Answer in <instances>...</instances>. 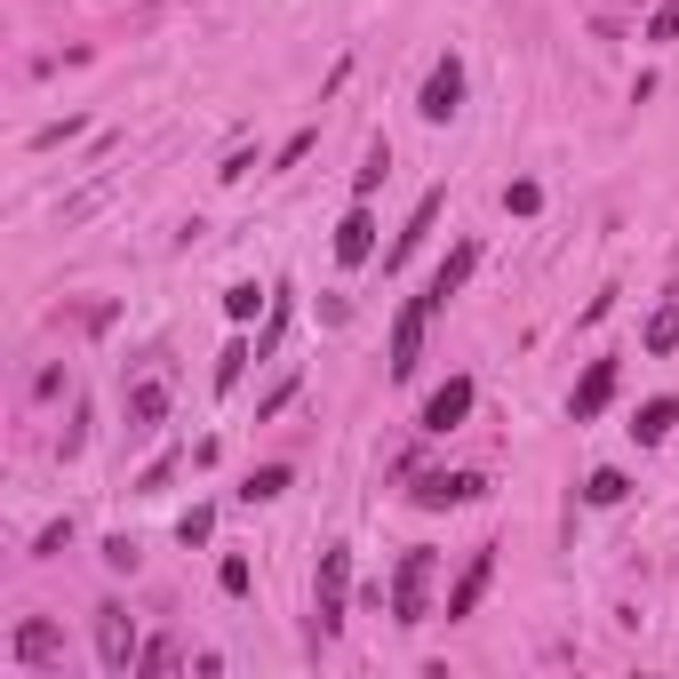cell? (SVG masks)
<instances>
[{
	"label": "cell",
	"instance_id": "6da1fadb",
	"mask_svg": "<svg viewBox=\"0 0 679 679\" xmlns=\"http://www.w3.org/2000/svg\"><path fill=\"white\" fill-rule=\"evenodd\" d=\"M432 312H439V296H432V288H424V296H407L400 312H392V352H384V360H392V376H400V384L416 376V360H424V328H432Z\"/></svg>",
	"mask_w": 679,
	"mask_h": 679
},
{
	"label": "cell",
	"instance_id": "5bb4252c",
	"mask_svg": "<svg viewBox=\"0 0 679 679\" xmlns=\"http://www.w3.org/2000/svg\"><path fill=\"white\" fill-rule=\"evenodd\" d=\"M679 424V400H648V407H639V416H632V439H639V448H656V439Z\"/></svg>",
	"mask_w": 679,
	"mask_h": 679
},
{
	"label": "cell",
	"instance_id": "3957f363",
	"mask_svg": "<svg viewBox=\"0 0 679 679\" xmlns=\"http://www.w3.org/2000/svg\"><path fill=\"white\" fill-rule=\"evenodd\" d=\"M344 584H352V552H344V543H328V552H320V592H312V624H320V639L344 632Z\"/></svg>",
	"mask_w": 679,
	"mask_h": 679
},
{
	"label": "cell",
	"instance_id": "30bf717a",
	"mask_svg": "<svg viewBox=\"0 0 679 679\" xmlns=\"http://www.w3.org/2000/svg\"><path fill=\"white\" fill-rule=\"evenodd\" d=\"M471 496H488V480H480V471H432V480L416 488V503H424V512H439V503H471Z\"/></svg>",
	"mask_w": 679,
	"mask_h": 679
},
{
	"label": "cell",
	"instance_id": "44dd1931",
	"mask_svg": "<svg viewBox=\"0 0 679 679\" xmlns=\"http://www.w3.org/2000/svg\"><path fill=\"white\" fill-rule=\"evenodd\" d=\"M584 496H592V503H624V496H632V480H624V471H592Z\"/></svg>",
	"mask_w": 679,
	"mask_h": 679
},
{
	"label": "cell",
	"instance_id": "484cf974",
	"mask_svg": "<svg viewBox=\"0 0 679 679\" xmlns=\"http://www.w3.org/2000/svg\"><path fill=\"white\" fill-rule=\"evenodd\" d=\"M64 543H73V520H49V528H41V552H32V560H56Z\"/></svg>",
	"mask_w": 679,
	"mask_h": 679
},
{
	"label": "cell",
	"instance_id": "d4e9b609",
	"mask_svg": "<svg viewBox=\"0 0 679 679\" xmlns=\"http://www.w3.org/2000/svg\"><path fill=\"white\" fill-rule=\"evenodd\" d=\"M648 41H679V0H656V17H648Z\"/></svg>",
	"mask_w": 679,
	"mask_h": 679
},
{
	"label": "cell",
	"instance_id": "2e32d148",
	"mask_svg": "<svg viewBox=\"0 0 679 679\" xmlns=\"http://www.w3.org/2000/svg\"><path fill=\"white\" fill-rule=\"evenodd\" d=\"M248 503H272V496H288V464H264V471H248V488H241Z\"/></svg>",
	"mask_w": 679,
	"mask_h": 679
},
{
	"label": "cell",
	"instance_id": "cb8c5ba5",
	"mask_svg": "<svg viewBox=\"0 0 679 679\" xmlns=\"http://www.w3.org/2000/svg\"><path fill=\"white\" fill-rule=\"evenodd\" d=\"M209 528H216V512H209V503H192V512L177 520V535H184V543H209Z\"/></svg>",
	"mask_w": 679,
	"mask_h": 679
},
{
	"label": "cell",
	"instance_id": "7c38bea8",
	"mask_svg": "<svg viewBox=\"0 0 679 679\" xmlns=\"http://www.w3.org/2000/svg\"><path fill=\"white\" fill-rule=\"evenodd\" d=\"M439 209H448V192H424V200H416V216H407V232H400V241H392V264H407V256L424 248V232L439 224Z\"/></svg>",
	"mask_w": 679,
	"mask_h": 679
},
{
	"label": "cell",
	"instance_id": "52a82bcc",
	"mask_svg": "<svg viewBox=\"0 0 679 679\" xmlns=\"http://www.w3.org/2000/svg\"><path fill=\"white\" fill-rule=\"evenodd\" d=\"M368 256H376V216H368V209H344V224H336V264L360 272Z\"/></svg>",
	"mask_w": 679,
	"mask_h": 679
},
{
	"label": "cell",
	"instance_id": "ffe728a7",
	"mask_svg": "<svg viewBox=\"0 0 679 679\" xmlns=\"http://www.w3.org/2000/svg\"><path fill=\"white\" fill-rule=\"evenodd\" d=\"M248 360H256L248 344H224V352H216V392H232V384H241V368H248Z\"/></svg>",
	"mask_w": 679,
	"mask_h": 679
},
{
	"label": "cell",
	"instance_id": "e0dca14e",
	"mask_svg": "<svg viewBox=\"0 0 679 679\" xmlns=\"http://www.w3.org/2000/svg\"><path fill=\"white\" fill-rule=\"evenodd\" d=\"M384 177H392V145H368V168H360V177H352V192L368 200V192H376Z\"/></svg>",
	"mask_w": 679,
	"mask_h": 679
},
{
	"label": "cell",
	"instance_id": "4fadbf2b",
	"mask_svg": "<svg viewBox=\"0 0 679 679\" xmlns=\"http://www.w3.org/2000/svg\"><path fill=\"white\" fill-rule=\"evenodd\" d=\"M160 416H168V384H160V376L128 384V432H152Z\"/></svg>",
	"mask_w": 679,
	"mask_h": 679
},
{
	"label": "cell",
	"instance_id": "8fae6325",
	"mask_svg": "<svg viewBox=\"0 0 679 679\" xmlns=\"http://www.w3.org/2000/svg\"><path fill=\"white\" fill-rule=\"evenodd\" d=\"M488 575H496V552H471V567L456 575V592H448V624H456V616H471V607L488 600Z\"/></svg>",
	"mask_w": 679,
	"mask_h": 679
},
{
	"label": "cell",
	"instance_id": "7a4b0ae2",
	"mask_svg": "<svg viewBox=\"0 0 679 679\" xmlns=\"http://www.w3.org/2000/svg\"><path fill=\"white\" fill-rule=\"evenodd\" d=\"M432 567H439V560L424 552V543L400 560V575H392V624H424V616H432Z\"/></svg>",
	"mask_w": 679,
	"mask_h": 679
},
{
	"label": "cell",
	"instance_id": "ac0fdd59",
	"mask_svg": "<svg viewBox=\"0 0 679 679\" xmlns=\"http://www.w3.org/2000/svg\"><path fill=\"white\" fill-rule=\"evenodd\" d=\"M671 344H679V304H664V312H656V320H648V352H656V360H664V352H671Z\"/></svg>",
	"mask_w": 679,
	"mask_h": 679
},
{
	"label": "cell",
	"instance_id": "603a6c76",
	"mask_svg": "<svg viewBox=\"0 0 679 679\" xmlns=\"http://www.w3.org/2000/svg\"><path fill=\"white\" fill-rule=\"evenodd\" d=\"M256 304H264V288H256V280H241V288L224 296V312H232V320H256Z\"/></svg>",
	"mask_w": 679,
	"mask_h": 679
},
{
	"label": "cell",
	"instance_id": "83f0119b",
	"mask_svg": "<svg viewBox=\"0 0 679 679\" xmlns=\"http://www.w3.org/2000/svg\"><path fill=\"white\" fill-rule=\"evenodd\" d=\"M216 584H224L232 600H241V592H248V560H224V567H216Z\"/></svg>",
	"mask_w": 679,
	"mask_h": 679
},
{
	"label": "cell",
	"instance_id": "8992f818",
	"mask_svg": "<svg viewBox=\"0 0 679 679\" xmlns=\"http://www.w3.org/2000/svg\"><path fill=\"white\" fill-rule=\"evenodd\" d=\"M9 656H17V664H32V671H49V664H64V632H56L49 616H32V624H17Z\"/></svg>",
	"mask_w": 679,
	"mask_h": 679
},
{
	"label": "cell",
	"instance_id": "5b68a950",
	"mask_svg": "<svg viewBox=\"0 0 679 679\" xmlns=\"http://www.w3.org/2000/svg\"><path fill=\"white\" fill-rule=\"evenodd\" d=\"M416 113H424V120H456V113H464V64H456V56H439V64H432V81H424V96H416Z\"/></svg>",
	"mask_w": 679,
	"mask_h": 679
},
{
	"label": "cell",
	"instance_id": "277c9868",
	"mask_svg": "<svg viewBox=\"0 0 679 679\" xmlns=\"http://www.w3.org/2000/svg\"><path fill=\"white\" fill-rule=\"evenodd\" d=\"M96 664H105L113 679L136 671V624H128V607H120V600L96 607Z\"/></svg>",
	"mask_w": 679,
	"mask_h": 679
},
{
	"label": "cell",
	"instance_id": "9a60e30c",
	"mask_svg": "<svg viewBox=\"0 0 679 679\" xmlns=\"http://www.w3.org/2000/svg\"><path fill=\"white\" fill-rule=\"evenodd\" d=\"M471 264H480V248H471V241H464V248H456L448 264H439V272H432V296H439V304H448V296H456V288L471 280Z\"/></svg>",
	"mask_w": 679,
	"mask_h": 679
},
{
	"label": "cell",
	"instance_id": "ba28073f",
	"mask_svg": "<svg viewBox=\"0 0 679 679\" xmlns=\"http://www.w3.org/2000/svg\"><path fill=\"white\" fill-rule=\"evenodd\" d=\"M471 416V376H448L432 400H424V432H456Z\"/></svg>",
	"mask_w": 679,
	"mask_h": 679
},
{
	"label": "cell",
	"instance_id": "7402d4cb",
	"mask_svg": "<svg viewBox=\"0 0 679 679\" xmlns=\"http://www.w3.org/2000/svg\"><path fill=\"white\" fill-rule=\"evenodd\" d=\"M503 209H512V216H535V209H543V192L520 177V184H503Z\"/></svg>",
	"mask_w": 679,
	"mask_h": 679
},
{
	"label": "cell",
	"instance_id": "9c48e42d",
	"mask_svg": "<svg viewBox=\"0 0 679 679\" xmlns=\"http://www.w3.org/2000/svg\"><path fill=\"white\" fill-rule=\"evenodd\" d=\"M607 400H616V360H592V368H584V384H575V400H567V416H575V424H592Z\"/></svg>",
	"mask_w": 679,
	"mask_h": 679
},
{
	"label": "cell",
	"instance_id": "d6986e66",
	"mask_svg": "<svg viewBox=\"0 0 679 679\" xmlns=\"http://www.w3.org/2000/svg\"><path fill=\"white\" fill-rule=\"evenodd\" d=\"M160 671H177V648H168V639H152V648H136V679H160Z\"/></svg>",
	"mask_w": 679,
	"mask_h": 679
},
{
	"label": "cell",
	"instance_id": "4316f807",
	"mask_svg": "<svg viewBox=\"0 0 679 679\" xmlns=\"http://www.w3.org/2000/svg\"><path fill=\"white\" fill-rule=\"evenodd\" d=\"M304 152H312V128H296V136H288V145H280V152H272V168H296Z\"/></svg>",
	"mask_w": 679,
	"mask_h": 679
}]
</instances>
